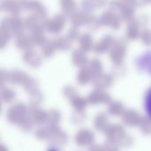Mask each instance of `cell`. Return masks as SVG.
Masks as SVG:
<instances>
[{
  "mask_svg": "<svg viewBox=\"0 0 151 151\" xmlns=\"http://www.w3.org/2000/svg\"><path fill=\"white\" fill-rule=\"evenodd\" d=\"M144 105H145V110L147 111V114L150 116V118H151V88L148 91L145 96Z\"/></svg>",
  "mask_w": 151,
  "mask_h": 151,
  "instance_id": "obj_1",
  "label": "cell"
}]
</instances>
